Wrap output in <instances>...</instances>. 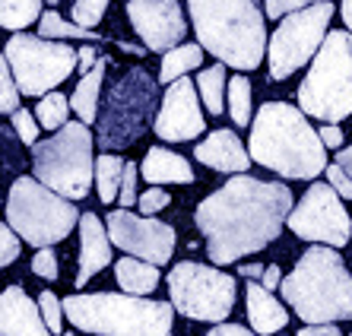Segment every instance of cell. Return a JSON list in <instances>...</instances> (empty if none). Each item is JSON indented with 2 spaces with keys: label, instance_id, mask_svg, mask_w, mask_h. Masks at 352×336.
<instances>
[{
  "label": "cell",
  "instance_id": "obj_45",
  "mask_svg": "<svg viewBox=\"0 0 352 336\" xmlns=\"http://www.w3.org/2000/svg\"><path fill=\"white\" fill-rule=\"evenodd\" d=\"M261 286L267 289V292H273V289H276V286H283V273H279V267H276V263L263 270V276H261Z\"/></svg>",
  "mask_w": 352,
  "mask_h": 336
},
{
  "label": "cell",
  "instance_id": "obj_10",
  "mask_svg": "<svg viewBox=\"0 0 352 336\" xmlns=\"http://www.w3.org/2000/svg\"><path fill=\"white\" fill-rule=\"evenodd\" d=\"M235 279L229 273L204 267L194 260H181L168 273V295L172 308L190 320L222 324L235 308Z\"/></svg>",
  "mask_w": 352,
  "mask_h": 336
},
{
  "label": "cell",
  "instance_id": "obj_21",
  "mask_svg": "<svg viewBox=\"0 0 352 336\" xmlns=\"http://www.w3.org/2000/svg\"><path fill=\"white\" fill-rule=\"evenodd\" d=\"M248 320H251V330L257 336H270V333H279V330L289 324V311L283 304L276 302L273 292L261 286V282H248Z\"/></svg>",
  "mask_w": 352,
  "mask_h": 336
},
{
  "label": "cell",
  "instance_id": "obj_7",
  "mask_svg": "<svg viewBox=\"0 0 352 336\" xmlns=\"http://www.w3.org/2000/svg\"><path fill=\"white\" fill-rule=\"evenodd\" d=\"M298 105L302 115L324 124H340L352 115V35L346 29L327 32L298 86Z\"/></svg>",
  "mask_w": 352,
  "mask_h": 336
},
{
  "label": "cell",
  "instance_id": "obj_46",
  "mask_svg": "<svg viewBox=\"0 0 352 336\" xmlns=\"http://www.w3.org/2000/svg\"><path fill=\"white\" fill-rule=\"evenodd\" d=\"M263 270H267V267H261V263H241V267H238V273L245 279H261Z\"/></svg>",
  "mask_w": 352,
  "mask_h": 336
},
{
  "label": "cell",
  "instance_id": "obj_6",
  "mask_svg": "<svg viewBox=\"0 0 352 336\" xmlns=\"http://www.w3.org/2000/svg\"><path fill=\"white\" fill-rule=\"evenodd\" d=\"M32 172L48 190L64 200L89 197L96 181V159H92V133L82 121H67L58 133L38 139L32 146Z\"/></svg>",
  "mask_w": 352,
  "mask_h": 336
},
{
  "label": "cell",
  "instance_id": "obj_37",
  "mask_svg": "<svg viewBox=\"0 0 352 336\" xmlns=\"http://www.w3.org/2000/svg\"><path fill=\"white\" fill-rule=\"evenodd\" d=\"M137 178H140V165L137 162H127L124 165V178H121V190H118V200H121V206L127 210V206L137 203Z\"/></svg>",
  "mask_w": 352,
  "mask_h": 336
},
{
  "label": "cell",
  "instance_id": "obj_30",
  "mask_svg": "<svg viewBox=\"0 0 352 336\" xmlns=\"http://www.w3.org/2000/svg\"><path fill=\"white\" fill-rule=\"evenodd\" d=\"M229 115L238 127L251 124V82L241 74L229 80Z\"/></svg>",
  "mask_w": 352,
  "mask_h": 336
},
{
  "label": "cell",
  "instance_id": "obj_20",
  "mask_svg": "<svg viewBox=\"0 0 352 336\" xmlns=\"http://www.w3.org/2000/svg\"><path fill=\"white\" fill-rule=\"evenodd\" d=\"M140 175L149 188H159V184H190L194 181V168L184 156L172 153L165 146H149L143 162H140Z\"/></svg>",
  "mask_w": 352,
  "mask_h": 336
},
{
  "label": "cell",
  "instance_id": "obj_28",
  "mask_svg": "<svg viewBox=\"0 0 352 336\" xmlns=\"http://www.w3.org/2000/svg\"><path fill=\"white\" fill-rule=\"evenodd\" d=\"M38 35L48 41H58V38H86L92 45L96 38H102V35L89 32V29H80L76 23H67V19H60V13H54V10H48V13H41L38 19Z\"/></svg>",
  "mask_w": 352,
  "mask_h": 336
},
{
  "label": "cell",
  "instance_id": "obj_5",
  "mask_svg": "<svg viewBox=\"0 0 352 336\" xmlns=\"http://www.w3.org/2000/svg\"><path fill=\"white\" fill-rule=\"evenodd\" d=\"M64 317L82 333L96 336H172L175 308L156 298L92 292L64 298Z\"/></svg>",
  "mask_w": 352,
  "mask_h": 336
},
{
  "label": "cell",
  "instance_id": "obj_35",
  "mask_svg": "<svg viewBox=\"0 0 352 336\" xmlns=\"http://www.w3.org/2000/svg\"><path fill=\"white\" fill-rule=\"evenodd\" d=\"M320 3V0H263V16L270 19H286L289 13H298V10H308Z\"/></svg>",
  "mask_w": 352,
  "mask_h": 336
},
{
  "label": "cell",
  "instance_id": "obj_50",
  "mask_svg": "<svg viewBox=\"0 0 352 336\" xmlns=\"http://www.w3.org/2000/svg\"><path fill=\"white\" fill-rule=\"evenodd\" d=\"M48 3H51V7H54V3H60V0H48Z\"/></svg>",
  "mask_w": 352,
  "mask_h": 336
},
{
  "label": "cell",
  "instance_id": "obj_14",
  "mask_svg": "<svg viewBox=\"0 0 352 336\" xmlns=\"http://www.w3.org/2000/svg\"><path fill=\"white\" fill-rule=\"evenodd\" d=\"M105 229L111 245H118L124 254L137 257V260L153 263V267L168 263L175 254V241H178L175 229L153 216H133L127 210H115V213H108Z\"/></svg>",
  "mask_w": 352,
  "mask_h": 336
},
{
  "label": "cell",
  "instance_id": "obj_3",
  "mask_svg": "<svg viewBox=\"0 0 352 336\" xmlns=\"http://www.w3.org/2000/svg\"><path fill=\"white\" fill-rule=\"evenodd\" d=\"M197 45L219 64L254 70L267 54V25L254 0H188Z\"/></svg>",
  "mask_w": 352,
  "mask_h": 336
},
{
  "label": "cell",
  "instance_id": "obj_2",
  "mask_svg": "<svg viewBox=\"0 0 352 336\" xmlns=\"http://www.w3.org/2000/svg\"><path fill=\"white\" fill-rule=\"evenodd\" d=\"M248 156L257 165L295 181H311L327 168V146L320 143L302 108L286 102H267L251 124Z\"/></svg>",
  "mask_w": 352,
  "mask_h": 336
},
{
  "label": "cell",
  "instance_id": "obj_51",
  "mask_svg": "<svg viewBox=\"0 0 352 336\" xmlns=\"http://www.w3.org/2000/svg\"><path fill=\"white\" fill-rule=\"evenodd\" d=\"M64 336H74V333H64Z\"/></svg>",
  "mask_w": 352,
  "mask_h": 336
},
{
  "label": "cell",
  "instance_id": "obj_32",
  "mask_svg": "<svg viewBox=\"0 0 352 336\" xmlns=\"http://www.w3.org/2000/svg\"><path fill=\"white\" fill-rule=\"evenodd\" d=\"M111 0H76L74 3V23L80 25V29H89L92 32V25H98V19L105 16V10Z\"/></svg>",
  "mask_w": 352,
  "mask_h": 336
},
{
  "label": "cell",
  "instance_id": "obj_36",
  "mask_svg": "<svg viewBox=\"0 0 352 336\" xmlns=\"http://www.w3.org/2000/svg\"><path fill=\"white\" fill-rule=\"evenodd\" d=\"M168 203H172V197H168V190H162V188H149V190H143V194L137 197V206H140V213L143 216L162 213Z\"/></svg>",
  "mask_w": 352,
  "mask_h": 336
},
{
  "label": "cell",
  "instance_id": "obj_38",
  "mask_svg": "<svg viewBox=\"0 0 352 336\" xmlns=\"http://www.w3.org/2000/svg\"><path fill=\"white\" fill-rule=\"evenodd\" d=\"M19 257V235L10 229L7 222H0V270Z\"/></svg>",
  "mask_w": 352,
  "mask_h": 336
},
{
  "label": "cell",
  "instance_id": "obj_29",
  "mask_svg": "<svg viewBox=\"0 0 352 336\" xmlns=\"http://www.w3.org/2000/svg\"><path fill=\"white\" fill-rule=\"evenodd\" d=\"M32 115H35V121H38V127L58 133L67 124V115H70V99H67L64 92H48Z\"/></svg>",
  "mask_w": 352,
  "mask_h": 336
},
{
  "label": "cell",
  "instance_id": "obj_48",
  "mask_svg": "<svg viewBox=\"0 0 352 336\" xmlns=\"http://www.w3.org/2000/svg\"><path fill=\"white\" fill-rule=\"evenodd\" d=\"M340 13H343V23L346 29L352 32V0H343V7H340Z\"/></svg>",
  "mask_w": 352,
  "mask_h": 336
},
{
  "label": "cell",
  "instance_id": "obj_17",
  "mask_svg": "<svg viewBox=\"0 0 352 336\" xmlns=\"http://www.w3.org/2000/svg\"><path fill=\"white\" fill-rule=\"evenodd\" d=\"M0 336H51L38 302L25 295L23 286H7L0 292Z\"/></svg>",
  "mask_w": 352,
  "mask_h": 336
},
{
  "label": "cell",
  "instance_id": "obj_15",
  "mask_svg": "<svg viewBox=\"0 0 352 336\" xmlns=\"http://www.w3.org/2000/svg\"><path fill=\"white\" fill-rule=\"evenodd\" d=\"M127 16L146 51L168 54L188 35V23H184L178 0H131Z\"/></svg>",
  "mask_w": 352,
  "mask_h": 336
},
{
  "label": "cell",
  "instance_id": "obj_25",
  "mask_svg": "<svg viewBox=\"0 0 352 336\" xmlns=\"http://www.w3.org/2000/svg\"><path fill=\"white\" fill-rule=\"evenodd\" d=\"M197 92L204 99L206 111L210 115H222V105H226V64H213L197 74Z\"/></svg>",
  "mask_w": 352,
  "mask_h": 336
},
{
  "label": "cell",
  "instance_id": "obj_8",
  "mask_svg": "<svg viewBox=\"0 0 352 336\" xmlns=\"http://www.w3.org/2000/svg\"><path fill=\"white\" fill-rule=\"evenodd\" d=\"M159 105V80L149 76L143 67H131L121 74L105 96V105L98 111V146L124 149L133 146L149 127V117Z\"/></svg>",
  "mask_w": 352,
  "mask_h": 336
},
{
  "label": "cell",
  "instance_id": "obj_19",
  "mask_svg": "<svg viewBox=\"0 0 352 336\" xmlns=\"http://www.w3.org/2000/svg\"><path fill=\"white\" fill-rule=\"evenodd\" d=\"M194 156L200 165H210L213 172L245 175L248 165H251V156H248L245 143L238 139L235 131H213L204 143H197Z\"/></svg>",
  "mask_w": 352,
  "mask_h": 336
},
{
  "label": "cell",
  "instance_id": "obj_22",
  "mask_svg": "<svg viewBox=\"0 0 352 336\" xmlns=\"http://www.w3.org/2000/svg\"><path fill=\"white\" fill-rule=\"evenodd\" d=\"M108 64H111V60L102 54V58H98V64L92 67V70L82 76L80 82H76L74 99H70V108L80 115V121L86 124V127H89L92 121H98V92H102V82H105Z\"/></svg>",
  "mask_w": 352,
  "mask_h": 336
},
{
  "label": "cell",
  "instance_id": "obj_44",
  "mask_svg": "<svg viewBox=\"0 0 352 336\" xmlns=\"http://www.w3.org/2000/svg\"><path fill=\"white\" fill-rule=\"evenodd\" d=\"M295 336H343L333 324H314V327H302Z\"/></svg>",
  "mask_w": 352,
  "mask_h": 336
},
{
  "label": "cell",
  "instance_id": "obj_39",
  "mask_svg": "<svg viewBox=\"0 0 352 336\" xmlns=\"http://www.w3.org/2000/svg\"><path fill=\"white\" fill-rule=\"evenodd\" d=\"M32 273L35 276H41V279H48V282H54L58 279V254L51 251V247H41L38 254L32 257Z\"/></svg>",
  "mask_w": 352,
  "mask_h": 336
},
{
  "label": "cell",
  "instance_id": "obj_42",
  "mask_svg": "<svg viewBox=\"0 0 352 336\" xmlns=\"http://www.w3.org/2000/svg\"><path fill=\"white\" fill-rule=\"evenodd\" d=\"M318 137H320V143H324L327 149H340V146H343V131H340L336 124H324V127L318 131Z\"/></svg>",
  "mask_w": 352,
  "mask_h": 336
},
{
  "label": "cell",
  "instance_id": "obj_40",
  "mask_svg": "<svg viewBox=\"0 0 352 336\" xmlns=\"http://www.w3.org/2000/svg\"><path fill=\"white\" fill-rule=\"evenodd\" d=\"M327 184H330V188H333L343 200H352V178H349V175H346L336 162L327 165Z\"/></svg>",
  "mask_w": 352,
  "mask_h": 336
},
{
  "label": "cell",
  "instance_id": "obj_23",
  "mask_svg": "<svg viewBox=\"0 0 352 336\" xmlns=\"http://www.w3.org/2000/svg\"><path fill=\"white\" fill-rule=\"evenodd\" d=\"M115 279L118 286L124 289V295L143 298L159 286V267H153L146 260H137V257H121L115 263Z\"/></svg>",
  "mask_w": 352,
  "mask_h": 336
},
{
  "label": "cell",
  "instance_id": "obj_18",
  "mask_svg": "<svg viewBox=\"0 0 352 336\" xmlns=\"http://www.w3.org/2000/svg\"><path fill=\"white\" fill-rule=\"evenodd\" d=\"M111 263V238L105 222L96 213L80 216V270H76V289H82L96 273H102Z\"/></svg>",
  "mask_w": 352,
  "mask_h": 336
},
{
  "label": "cell",
  "instance_id": "obj_31",
  "mask_svg": "<svg viewBox=\"0 0 352 336\" xmlns=\"http://www.w3.org/2000/svg\"><path fill=\"white\" fill-rule=\"evenodd\" d=\"M13 111H19V86L7 58L0 54V115H13Z\"/></svg>",
  "mask_w": 352,
  "mask_h": 336
},
{
  "label": "cell",
  "instance_id": "obj_13",
  "mask_svg": "<svg viewBox=\"0 0 352 336\" xmlns=\"http://www.w3.org/2000/svg\"><path fill=\"white\" fill-rule=\"evenodd\" d=\"M286 225L302 241H318L324 247H343L352 235V219L346 213L343 197L330 184H311L298 206H292Z\"/></svg>",
  "mask_w": 352,
  "mask_h": 336
},
{
  "label": "cell",
  "instance_id": "obj_41",
  "mask_svg": "<svg viewBox=\"0 0 352 336\" xmlns=\"http://www.w3.org/2000/svg\"><path fill=\"white\" fill-rule=\"evenodd\" d=\"M96 64H98V54H96V48H92V45H82V48H76V70H80L82 76L89 74Z\"/></svg>",
  "mask_w": 352,
  "mask_h": 336
},
{
  "label": "cell",
  "instance_id": "obj_33",
  "mask_svg": "<svg viewBox=\"0 0 352 336\" xmlns=\"http://www.w3.org/2000/svg\"><path fill=\"white\" fill-rule=\"evenodd\" d=\"M38 311H41V317H45V324H48L51 333H60V327H64V304L58 302L54 292H41L38 295Z\"/></svg>",
  "mask_w": 352,
  "mask_h": 336
},
{
  "label": "cell",
  "instance_id": "obj_47",
  "mask_svg": "<svg viewBox=\"0 0 352 336\" xmlns=\"http://www.w3.org/2000/svg\"><path fill=\"white\" fill-rule=\"evenodd\" d=\"M336 165H340V168H343V172L352 178V146L340 149V156H336Z\"/></svg>",
  "mask_w": 352,
  "mask_h": 336
},
{
  "label": "cell",
  "instance_id": "obj_12",
  "mask_svg": "<svg viewBox=\"0 0 352 336\" xmlns=\"http://www.w3.org/2000/svg\"><path fill=\"white\" fill-rule=\"evenodd\" d=\"M333 3L320 0L308 10L289 13L276 25V32L267 41V60H270V80H289L302 64L314 60L330 29Z\"/></svg>",
  "mask_w": 352,
  "mask_h": 336
},
{
  "label": "cell",
  "instance_id": "obj_4",
  "mask_svg": "<svg viewBox=\"0 0 352 336\" xmlns=\"http://www.w3.org/2000/svg\"><path fill=\"white\" fill-rule=\"evenodd\" d=\"M283 298L298 317L314 324L352 320V273L333 247L314 245L295 263V270L283 276Z\"/></svg>",
  "mask_w": 352,
  "mask_h": 336
},
{
  "label": "cell",
  "instance_id": "obj_26",
  "mask_svg": "<svg viewBox=\"0 0 352 336\" xmlns=\"http://www.w3.org/2000/svg\"><path fill=\"white\" fill-rule=\"evenodd\" d=\"M124 159L111 156V153H105V156L96 159V188H98V200L102 203H115L118 200V190H121V178H124Z\"/></svg>",
  "mask_w": 352,
  "mask_h": 336
},
{
  "label": "cell",
  "instance_id": "obj_9",
  "mask_svg": "<svg viewBox=\"0 0 352 336\" xmlns=\"http://www.w3.org/2000/svg\"><path fill=\"white\" fill-rule=\"evenodd\" d=\"M7 225L32 247H51L64 241L74 225H80V213L70 200L58 197L35 178H16L7 197Z\"/></svg>",
  "mask_w": 352,
  "mask_h": 336
},
{
  "label": "cell",
  "instance_id": "obj_27",
  "mask_svg": "<svg viewBox=\"0 0 352 336\" xmlns=\"http://www.w3.org/2000/svg\"><path fill=\"white\" fill-rule=\"evenodd\" d=\"M35 19H41V0H0V29L23 32Z\"/></svg>",
  "mask_w": 352,
  "mask_h": 336
},
{
  "label": "cell",
  "instance_id": "obj_43",
  "mask_svg": "<svg viewBox=\"0 0 352 336\" xmlns=\"http://www.w3.org/2000/svg\"><path fill=\"white\" fill-rule=\"evenodd\" d=\"M206 336H257V333H251V330L241 327V324H216Z\"/></svg>",
  "mask_w": 352,
  "mask_h": 336
},
{
  "label": "cell",
  "instance_id": "obj_16",
  "mask_svg": "<svg viewBox=\"0 0 352 336\" xmlns=\"http://www.w3.org/2000/svg\"><path fill=\"white\" fill-rule=\"evenodd\" d=\"M153 131L159 139L168 143H184V139H197L206 131V121L200 115V96H197V82L181 76L175 80L162 96V105L156 111Z\"/></svg>",
  "mask_w": 352,
  "mask_h": 336
},
{
  "label": "cell",
  "instance_id": "obj_1",
  "mask_svg": "<svg viewBox=\"0 0 352 336\" xmlns=\"http://www.w3.org/2000/svg\"><path fill=\"white\" fill-rule=\"evenodd\" d=\"M292 206L286 184L238 175L197 206L194 222L206 238L210 260L226 267L276 241Z\"/></svg>",
  "mask_w": 352,
  "mask_h": 336
},
{
  "label": "cell",
  "instance_id": "obj_24",
  "mask_svg": "<svg viewBox=\"0 0 352 336\" xmlns=\"http://www.w3.org/2000/svg\"><path fill=\"white\" fill-rule=\"evenodd\" d=\"M204 64V48L200 45H178L168 54H162V67H159V82H168L188 76L194 67Z\"/></svg>",
  "mask_w": 352,
  "mask_h": 336
},
{
  "label": "cell",
  "instance_id": "obj_11",
  "mask_svg": "<svg viewBox=\"0 0 352 336\" xmlns=\"http://www.w3.org/2000/svg\"><path fill=\"white\" fill-rule=\"evenodd\" d=\"M13 80L19 86V96H48L58 89L76 67V51L64 41H48L41 35L16 32L3 48Z\"/></svg>",
  "mask_w": 352,
  "mask_h": 336
},
{
  "label": "cell",
  "instance_id": "obj_34",
  "mask_svg": "<svg viewBox=\"0 0 352 336\" xmlns=\"http://www.w3.org/2000/svg\"><path fill=\"white\" fill-rule=\"evenodd\" d=\"M13 131H16V137L23 139L25 146H35L38 143V121H35L32 111H25V108H19V111H13Z\"/></svg>",
  "mask_w": 352,
  "mask_h": 336
},
{
  "label": "cell",
  "instance_id": "obj_49",
  "mask_svg": "<svg viewBox=\"0 0 352 336\" xmlns=\"http://www.w3.org/2000/svg\"><path fill=\"white\" fill-rule=\"evenodd\" d=\"M121 51H127V54H143L146 48H137V45H124V41H121Z\"/></svg>",
  "mask_w": 352,
  "mask_h": 336
}]
</instances>
